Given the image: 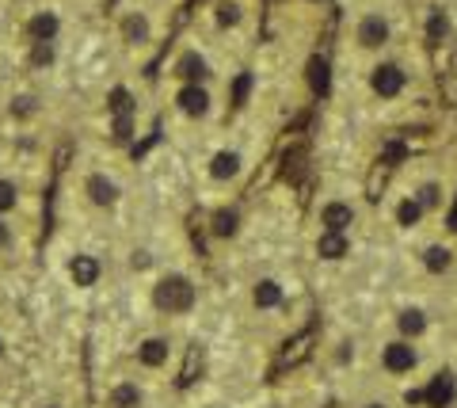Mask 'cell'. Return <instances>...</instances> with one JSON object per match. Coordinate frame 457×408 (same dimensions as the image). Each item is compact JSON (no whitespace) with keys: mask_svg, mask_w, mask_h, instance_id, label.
<instances>
[{"mask_svg":"<svg viewBox=\"0 0 457 408\" xmlns=\"http://www.w3.org/2000/svg\"><path fill=\"white\" fill-rule=\"evenodd\" d=\"M95 279H100V264H95L92 256H77L72 259V282H77V287H92Z\"/></svg>","mask_w":457,"mask_h":408,"instance_id":"9","label":"cell"},{"mask_svg":"<svg viewBox=\"0 0 457 408\" xmlns=\"http://www.w3.org/2000/svg\"><path fill=\"white\" fill-rule=\"evenodd\" d=\"M350 218H355V210L350 206H343V202H328L324 214H320V222L328 225V233H343L350 225Z\"/></svg>","mask_w":457,"mask_h":408,"instance_id":"5","label":"cell"},{"mask_svg":"<svg viewBox=\"0 0 457 408\" xmlns=\"http://www.w3.org/2000/svg\"><path fill=\"white\" fill-rule=\"evenodd\" d=\"M389 38V23L381 15H366L362 27H358V43L362 46H381Z\"/></svg>","mask_w":457,"mask_h":408,"instance_id":"3","label":"cell"},{"mask_svg":"<svg viewBox=\"0 0 457 408\" xmlns=\"http://www.w3.org/2000/svg\"><path fill=\"white\" fill-rule=\"evenodd\" d=\"M423 397L431 401V408H446V405L454 401V378H450V374H438V378L431 381V389H427Z\"/></svg>","mask_w":457,"mask_h":408,"instance_id":"6","label":"cell"},{"mask_svg":"<svg viewBox=\"0 0 457 408\" xmlns=\"http://www.w3.org/2000/svg\"><path fill=\"white\" fill-rule=\"evenodd\" d=\"M400 328H404V336H419L427 328V321H423L419 309H408V313H400Z\"/></svg>","mask_w":457,"mask_h":408,"instance_id":"18","label":"cell"},{"mask_svg":"<svg viewBox=\"0 0 457 408\" xmlns=\"http://www.w3.org/2000/svg\"><path fill=\"white\" fill-rule=\"evenodd\" d=\"M111 111L118 119H130V92H126V88H114V92H111Z\"/></svg>","mask_w":457,"mask_h":408,"instance_id":"21","label":"cell"},{"mask_svg":"<svg viewBox=\"0 0 457 408\" xmlns=\"http://www.w3.org/2000/svg\"><path fill=\"white\" fill-rule=\"evenodd\" d=\"M427 35H431V43H438V38L446 35V20H442V12H435V15H431V27H427Z\"/></svg>","mask_w":457,"mask_h":408,"instance_id":"26","label":"cell"},{"mask_svg":"<svg viewBox=\"0 0 457 408\" xmlns=\"http://www.w3.org/2000/svg\"><path fill=\"white\" fill-rule=\"evenodd\" d=\"M419 214H423L419 199H404V202H400V210H396V222L400 225H415V222H419Z\"/></svg>","mask_w":457,"mask_h":408,"instance_id":"19","label":"cell"},{"mask_svg":"<svg viewBox=\"0 0 457 408\" xmlns=\"http://www.w3.org/2000/svg\"><path fill=\"white\" fill-rule=\"evenodd\" d=\"M236 168H240V157H236V153H217L214 165H210V176L228 179V176H236Z\"/></svg>","mask_w":457,"mask_h":408,"instance_id":"14","label":"cell"},{"mask_svg":"<svg viewBox=\"0 0 457 408\" xmlns=\"http://www.w3.org/2000/svg\"><path fill=\"white\" fill-rule=\"evenodd\" d=\"M248 88H251V77L244 73V77H236V88H233V103H244L248 100Z\"/></svg>","mask_w":457,"mask_h":408,"instance_id":"27","label":"cell"},{"mask_svg":"<svg viewBox=\"0 0 457 408\" xmlns=\"http://www.w3.org/2000/svg\"><path fill=\"white\" fill-rule=\"evenodd\" d=\"M435 202H438V191L435 187H423L419 191V206H435Z\"/></svg>","mask_w":457,"mask_h":408,"instance_id":"28","label":"cell"},{"mask_svg":"<svg viewBox=\"0 0 457 408\" xmlns=\"http://www.w3.org/2000/svg\"><path fill=\"white\" fill-rule=\"evenodd\" d=\"M12 206H15V187L8 183V179H0V214L12 210Z\"/></svg>","mask_w":457,"mask_h":408,"instance_id":"25","label":"cell"},{"mask_svg":"<svg viewBox=\"0 0 457 408\" xmlns=\"http://www.w3.org/2000/svg\"><path fill=\"white\" fill-rule=\"evenodd\" d=\"M279 301H282V287H279V282L263 279V282L256 287V305H259V309H274Z\"/></svg>","mask_w":457,"mask_h":408,"instance_id":"13","label":"cell"},{"mask_svg":"<svg viewBox=\"0 0 457 408\" xmlns=\"http://www.w3.org/2000/svg\"><path fill=\"white\" fill-rule=\"evenodd\" d=\"M157 305L168 309V313H187L194 305V287L183 275H168V279L157 282Z\"/></svg>","mask_w":457,"mask_h":408,"instance_id":"1","label":"cell"},{"mask_svg":"<svg viewBox=\"0 0 457 408\" xmlns=\"http://www.w3.org/2000/svg\"><path fill=\"white\" fill-rule=\"evenodd\" d=\"M31 35H35L38 43H50V38L57 35V20H54L50 12H46V15H35V20H31Z\"/></svg>","mask_w":457,"mask_h":408,"instance_id":"16","label":"cell"},{"mask_svg":"<svg viewBox=\"0 0 457 408\" xmlns=\"http://www.w3.org/2000/svg\"><path fill=\"white\" fill-rule=\"evenodd\" d=\"M385 366H389L393 374L412 370V366H415V351L408 347V344H389V347H385Z\"/></svg>","mask_w":457,"mask_h":408,"instance_id":"4","label":"cell"},{"mask_svg":"<svg viewBox=\"0 0 457 408\" xmlns=\"http://www.w3.org/2000/svg\"><path fill=\"white\" fill-rule=\"evenodd\" d=\"M400 88H404V73H400L396 65H381V69L373 73V92L378 96H385L389 100V96H396Z\"/></svg>","mask_w":457,"mask_h":408,"instance_id":"2","label":"cell"},{"mask_svg":"<svg viewBox=\"0 0 457 408\" xmlns=\"http://www.w3.org/2000/svg\"><path fill=\"white\" fill-rule=\"evenodd\" d=\"M114 195H118V191H114V183H111L107 176H92V179H88V199H92L95 206H111Z\"/></svg>","mask_w":457,"mask_h":408,"instance_id":"8","label":"cell"},{"mask_svg":"<svg viewBox=\"0 0 457 408\" xmlns=\"http://www.w3.org/2000/svg\"><path fill=\"white\" fill-rule=\"evenodd\" d=\"M176 73L183 80H199L202 73H206V61L199 58V54H183V58H179V65H176Z\"/></svg>","mask_w":457,"mask_h":408,"instance_id":"15","label":"cell"},{"mask_svg":"<svg viewBox=\"0 0 457 408\" xmlns=\"http://www.w3.org/2000/svg\"><path fill=\"white\" fill-rule=\"evenodd\" d=\"M111 401H114V408H137L141 405V389L137 386H118Z\"/></svg>","mask_w":457,"mask_h":408,"instance_id":"17","label":"cell"},{"mask_svg":"<svg viewBox=\"0 0 457 408\" xmlns=\"http://www.w3.org/2000/svg\"><path fill=\"white\" fill-rule=\"evenodd\" d=\"M50 58H54V50H50L46 43H38V46H35V61L42 65V61H50Z\"/></svg>","mask_w":457,"mask_h":408,"instance_id":"29","label":"cell"},{"mask_svg":"<svg viewBox=\"0 0 457 408\" xmlns=\"http://www.w3.org/2000/svg\"><path fill=\"white\" fill-rule=\"evenodd\" d=\"M450 267V248H427V271H446Z\"/></svg>","mask_w":457,"mask_h":408,"instance_id":"20","label":"cell"},{"mask_svg":"<svg viewBox=\"0 0 457 408\" xmlns=\"http://www.w3.org/2000/svg\"><path fill=\"white\" fill-rule=\"evenodd\" d=\"M145 35H149V23H145L141 15H134V20H126V38H130V43H141Z\"/></svg>","mask_w":457,"mask_h":408,"instance_id":"23","label":"cell"},{"mask_svg":"<svg viewBox=\"0 0 457 408\" xmlns=\"http://www.w3.org/2000/svg\"><path fill=\"white\" fill-rule=\"evenodd\" d=\"M137 358H141L145 366H160L168 358V344L164 340H145V344L137 347Z\"/></svg>","mask_w":457,"mask_h":408,"instance_id":"11","label":"cell"},{"mask_svg":"<svg viewBox=\"0 0 457 408\" xmlns=\"http://www.w3.org/2000/svg\"><path fill=\"white\" fill-rule=\"evenodd\" d=\"M450 229H457V206H454V214H450Z\"/></svg>","mask_w":457,"mask_h":408,"instance_id":"31","label":"cell"},{"mask_svg":"<svg viewBox=\"0 0 457 408\" xmlns=\"http://www.w3.org/2000/svg\"><path fill=\"white\" fill-rule=\"evenodd\" d=\"M309 84H313L316 96H328L332 77H328V61L324 58H309Z\"/></svg>","mask_w":457,"mask_h":408,"instance_id":"10","label":"cell"},{"mask_svg":"<svg viewBox=\"0 0 457 408\" xmlns=\"http://www.w3.org/2000/svg\"><path fill=\"white\" fill-rule=\"evenodd\" d=\"M214 233H217V236L236 233V214H233V210H222V214H214Z\"/></svg>","mask_w":457,"mask_h":408,"instance_id":"22","label":"cell"},{"mask_svg":"<svg viewBox=\"0 0 457 408\" xmlns=\"http://www.w3.org/2000/svg\"><path fill=\"white\" fill-rule=\"evenodd\" d=\"M370 408H381V405H370Z\"/></svg>","mask_w":457,"mask_h":408,"instance_id":"32","label":"cell"},{"mask_svg":"<svg viewBox=\"0 0 457 408\" xmlns=\"http://www.w3.org/2000/svg\"><path fill=\"white\" fill-rule=\"evenodd\" d=\"M217 23H222V27H233V23H240V8L236 4H217Z\"/></svg>","mask_w":457,"mask_h":408,"instance_id":"24","label":"cell"},{"mask_svg":"<svg viewBox=\"0 0 457 408\" xmlns=\"http://www.w3.org/2000/svg\"><path fill=\"white\" fill-rule=\"evenodd\" d=\"M316 252H320L324 259H339L343 252H347V236L343 233H324L320 244H316Z\"/></svg>","mask_w":457,"mask_h":408,"instance_id":"12","label":"cell"},{"mask_svg":"<svg viewBox=\"0 0 457 408\" xmlns=\"http://www.w3.org/2000/svg\"><path fill=\"white\" fill-rule=\"evenodd\" d=\"M179 107H183L187 115H206V107H210V96L202 92L199 84H187L183 92H179Z\"/></svg>","mask_w":457,"mask_h":408,"instance_id":"7","label":"cell"},{"mask_svg":"<svg viewBox=\"0 0 457 408\" xmlns=\"http://www.w3.org/2000/svg\"><path fill=\"white\" fill-rule=\"evenodd\" d=\"M8 244V225H0V248Z\"/></svg>","mask_w":457,"mask_h":408,"instance_id":"30","label":"cell"}]
</instances>
